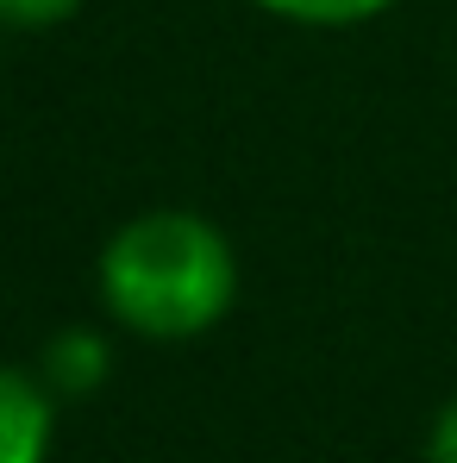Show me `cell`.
<instances>
[{
    "mask_svg": "<svg viewBox=\"0 0 457 463\" xmlns=\"http://www.w3.org/2000/svg\"><path fill=\"white\" fill-rule=\"evenodd\" d=\"M100 301L138 338H201L238 301V250L214 220L188 207L132 213L100 250Z\"/></svg>",
    "mask_w": 457,
    "mask_h": 463,
    "instance_id": "1",
    "label": "cell"
},
{
    "mask_svg": "<svg viewBox=\"0 0 457 463\" xmlns=\"http://www.w3.org/2000/svg\"><path fill=\"white\" fill-rule=\"evenodd\" d=\"M57 394L38 370L0 364V463H51Z\"/></svg>",
    "mask_w": 457,
    "mask_h": 463,
    "instance_id": "2",
    "label": "cell"
},
{
    "mask_svg": "<svg viewBox=\"0 0 457 463\" xmlns=\"http://www.w3.org/2000/svg\"><path fill=\"white\" fill-rule=\"evenodd\" d=\"M107 370H113V351L94 326H63L38 357V376L51 383V394H94Z\"/></svg>",
    "mask_w": 457,
    "mask_h": 463,
    "instance_id": "3",
    "label": "cell"
},
{
    "mask_svg": "<svg viewBox=\"0 0 457 463\" xmlns=\"http://www.w3.org/2000/svg\"><path fill=\"white\" fill-rule=\"evenodd\" d=\"M257 6L276 13V19H295V25L338 32V25H364V19H376V13L401 6V0H257Z\"/></svg>",
    "mask_w": 457,
    "mask_h": 463,
    "instance_id": "4",
    "label": "cell"
},
{
    "mask_svg": "<svg viewBox=\"0 0 457 463\" xmlns=\"http://www.w3.org/2000/svg\"><path fill=\"white\" fill-rule=\"evenodd\" d=\"M81 0H0V25H19V32H44V25H63Z\"/></svg>",
    "mask_w": 457,
    "mask_h": 463,
    "instance_id": "5",
    "label": "cell"
},
{
    "mask_svg": "<svg viewBox=\"0 0 457 463\" xmlns=\"http://www.w3.org/2000/svg\"><path fill=\"white\" fill-rule=\"evenodd\" d=\"M426 463H457V394L433 413V432H426Z\"/></svg>",
    "mask_w": 457,
    "mask_h": 463,
    "instance_id": "6",
    "label": "cell"
}]
</instances>
